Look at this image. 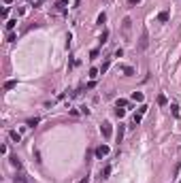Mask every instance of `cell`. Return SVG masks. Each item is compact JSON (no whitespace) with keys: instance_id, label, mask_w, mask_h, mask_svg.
Masks as SVG:
<instances>
[{"instance_id":"cell-1","label":"cell","mask_w":181,"mask_h":183,"mask_svg":"<svg viewBox=\"0 0 181 183\" xmlns=\"http://www.w3.org/2000/svg\"><path fill=\"white\" fill-rule=\"evenodd\" d=\"M109 151H111V149H109V145H100V147H96V158L102 160L105 155H109Z\"/></svg>"},{"instance_id":"cell-2","label":"cell","mask_w":181,"mask_h":183,"mask_svg":"<svg viewBox=\"0 0 181 183\" xmlns=\"http://www.w3.org/2000/svg\"><path fill=\"white\" fill-rule=\"evenodd\" d=\"M100 132H102V136H105V138H111V134H113V130H111V123H109V121H102Z\"/></svg>"},{"instance_id":"cell-3","label":"cell","mask_w":181,"mask_h":183,"mask_svg":"<svg viewBox=\"0 0 181 183\" xmlns=\"http://www.w3.org/2000/svg\"><path fill=\"white\" fill-rule=\"evenodd\" d=\"M147 45H149V39H147V30H145V32H143V36H141L139 49H141V51H145V49H147Z\"/></svg>"},{"instance_id":"cell-4","label":"cell","mask_w":181,"mask_h":183,"mask_svg":"<svg viewBox=\"0 0 181 183\" xmlns=\"http://www.w3.org/2000/svg\"><path fill=\"white\" fill-rule=\"evenodd\" d=\"M168 17H171V15H168V11H160V13H158V21H160V24H166Z\"/></svg>"},{"instance_id":"cell-5","label":"cell","mask_w":181,"mask_h":183,"mask_svg":"<svg viewBox=\"0 0 181 183\" xmlns=\"http://www.w3.org/2000/svg\"><path fill=\"white\" fill-rule=\"evenodd\" d=\"M56 7H58V11H60V13H66L68 2H66V0H58V2H56Z\"/></svg>"},{"instance_id":"cell-6","label":"cell","mask_w":181,"mask_h":183,"mask_svg":"<svg viewBox=\"0 0 181 183\" xmlns=\"http://www.w3.org/2000/svg\"><path fill=\"white\" fill-rule=\"evenodd\" d=\"M119 70H122L126 77H132V75H134V68L132 66H119Z\"/></svg>"},{"instance_id":"cell-7","label":"cell","mask_w":181,"mask_h":183,"mask_svg":"<svg viewBox=\"0 0 181 183\" xmlns=\"http://www.w3.org/2000/svg\"><path fill=\"white\" fill-rule=\"evenodd\" d=\"M13 87H17V81H15V79H11V81L4 83V92H9V89H13Z\"/></svg>"},{"instance_id":"cell-8","label":"cell","mask_w":181,"mask_h":183,"mask_svg":"<svg viewBox=\"0 0 181 183\" xmlns=\"http://www.w3.org/2000/svg\"><path fill=\"white\" fill-rule=\"evenodd\" d=\"M132 100H136V102H143V100H145V96L141 94V92H132Z\"/></svg>"},{"instance_id":"cell-9","label":"cell","mask_w":181,"mask_h":183,"mask_svg":"<svg viewBox=\"0 0 181 183\" xmlns=\"http://www.w3.org/2000/svg\"><path fill=\"white\" fill-rule=\"evenodd\" d=\"M9 136L13 138L15 143H19V141H21V134H19V132H15V130H11V132H9Z\"/></svg>"},{"instance_id":"cell-10","label":"cell","mask_w":181,"mask_h":183,"mask_svg":"<svg viewBox=\"0 0 181 183\" xmlns=\"http://www.w3.org/2000/svg\"><path fill=\"white\" fill-rule=\"evenodd\" d=\"M115 138H117V143H122V138H124V126L119 123V130H117V134H115Z\"/></svg>"},{"instance_id":"cell-11","label":"cell","mask_w":181,"mask_h":183,"mask_svg":"<svg viewBox=\"0 0 181 183\" xmlns=\"http://www.w3.org/2000/svg\"><path fill=\"white\" fill-rule=\"evenodd\" d=\"M130 24H132L130 17H126V19H124V34H128V32H130Z\"/></svg>"},{"instance_id":"cell-12","label":"cell","mask_w":181,"mask_h":183,"mask_svg":"<svg viewBox=\"0 0 181 183\" xmlns=\"http://www.w3.org/2000/svg\"><path fill=\"white\" fill-rule=\"evenodd\" d=\"M109 66H111V62H109V60H107V62H102V66L98 68V70H100V75H105V73L109 70Z\"/></svg>"},{"instance_id":"cell-13","label":"cell","mask_w":181,"mask_h":183,"mask_svg":"<svg viewBox=\"0 0 181 183\" xmlns=\"http://www.w3.org/2000/svg\"><path fill=\"white\" fill-rule=\"evenodd\" d=\"M13 181H15V183H30L28 179H26V177H21V175H15V177H13Z\"/></svg>"},{"instance_id":"cell-14","label":"cell","mask_w":181,"mask_h":183,"mask_svg":"<svg viewBox=\"0 0 181 183\" xmlns=\"http://www.w3.org/2000/svg\"><path fill=\"white\" fill-rule=\"evenodd\" d=\"M109 175H111V166L107 164V166H105V170H102V179H107Z\"/></svg>"},{"instance_id":"cell-15","label":"cell","mask_w":181,"mask_h":183,"mask_svg":"<svg viewBox=\"0 0 181 183\" xmlns=\"http://www.w3.org/2000/svg\"><path fill=\"white\" fill-rule=\"evenodd\" d=\"M147 109H149V106H147V104H143V102H141V106H139V115H145V113H147Z\"/></svg>"},{"instance_id":"cell-16","label":"cell","mask_w":181,"mask_h":183,"mask_svg":"<svg viewBox=\"0 0 181 183\" xmlns=\"http://www.w3.org/2000/svg\"><path fill=\"white\" fill-rule=\"evenodd\" d=\"M15 24H17V21H15V19H9V21H7V30L11 32V30L15 28Z\"/></svg>"},{"instance_id":"cell-17","label":"cell","mask_w":181,"mask_h":183,"mask_svg":"<svg viewBox=\"0 0 181 183\" xmlns=\"http://www.w3.org/2000/svg\"><path fill=\"white\" fill-rule=\"evenodd\" d=\"M38 121H41V119H38V117H32V119H28V126H30V128H34V126H36Z\"/></svg>"},{"instance_id":"cell-18","label":"cell","mask_w":181,"mask_h":183,"mask_svg":"<svg viewBox=\"0 0 181 183\" xmlns=\"http://www.w3.org/2000/svg\"><path fill=\"white\" fill-rule=\"evenodd\" d=\"M158 104H166V96H164V94H160V96H158Z\"/></svg>"},{"instance_id":"cell-19","label":"cell","mask_w":181,"mask_h":183,"mask_svg":"<svg viewBox=\"0 0 181 183\" xmlns=\"http://www.w3.org/2000/svg\"><path fill=\"white\" fill-rule=\"evenodd\" d=\"M117 106H119V109H124V106H128V100L119 98V100H117Z\"/></svg>"},{"instance_id":"cell-20","label":"cell","mask_w":181,"mask_h":183,"mask_svg":"<svg viewBox=\"0 0 181 183\" xmlns=\"http://www.w3.org/2000/svg\"><path fill=\"white\" fill-rule=\"evenodd\" d=\"M11 164H13V166H17V168H19V166H21V162H19V160H17V155H13V158H11Z\"/></svg>"},{"instance_id":"cell-21","label":"cell","mask_w":181,"mask_h":183,"mask_svg":"<svg viewBox=\"0 0 181 183\" xmlns=\"http://www.w3.org/2000/svg\"><path fill=\"white\" fill-rule=\"evenodd\" d=\"M98 75H100V70H98V68H92V70H90V77H92V79H96Z\"/></svg>"},{"instance_id":"cell-22","label":"cell","mask_w":181,"mask_h":183,"mask_svg":"<svg viewBox=\"0 0 181 183\" xmlns=\"http://www.w3.org/2000/svg\"><path fill=\"white\" fill-rule=\"evenodd\" d=\"M171 111H173L175 117H179V106H177V104H171Z\"/></svg>"},{"instance_id":"cell-23","label":"cell","mask_w":181,"mask_h":183,"mask_svg":"<svg viewBox=\"0 0 181 183\" xmlns=\"http://www.w3.org/2000/svg\"><path fill=\"white\" fill-rule=\"evenodd\" d=\"M115 115H117V117H124V115H126V111H124V109H119V106H117V109H115Z\"/></svg>"},{"instance_id":"cell-24","label":"cell","mask_w":181,"mask_h":183,"mask_svg":"<svg viewBox=\"0 0 181 183\" xmlns=\"http://www.w3.org/2000/svg\"><path fill=\"white\" fill-rule=\"evenodd\" d=\"M107 39H109V30H105V32H102V36H100V43H107Z\"/></svg>"},{"instance_id":"cell-25","label":"cell","mask_w":181,"mask_h":183,"mask_svg":"<svg viewBox=\"0 0 181 183\" xmlns=\"http://www.w3.org/2000/svg\"><path fill=\"white\" fill-rule=\"evenodd\" d=\"M105 21H107V15L100 13V15H98V24H105Z\"/></svg>"},{"instance_id":"cell-26","label":"cell","mask_w":181,"mask_h":183,"mask_svg":"<svg viewBox=\"0 0 181 183\" xmlns=\"http://www.w3.org/2000/svg\"><path fill=\"white\" fill-rule=\"evenodd\" d=\"M30 2H32V7H34V9H38L43 4V0H30Z\"/></svg>"},{"instance_id":"cell-27","label":"cell","mask_w":181,"mask_h":183,"mask_svg":"<svg viewBox=\"0 0 181 183\" xmlns=\"http://www.w3.org/2000/svg\"><path fill=\"white\" fill-rule=\"evenodd\" d=\"M92 87H96V81H90V83L85 85V89H92Z\"/></svg>"},{"instance_id":"cell-28","label":"cell","mask_w":181,"mask_h":183,"mask_svg":"<svg viewBox=\"0 0 181 183\" xmlns=\"http://www.w3.org/2000/svg\"><path fill=\"white\" fill-rule=\"evenodd\" d=\"M90 58H98V49H92L90 51Z\"/></svg>"},{"instance_id":"cell-29","label":"cell","mask_w":181,"mask_h":183,"mask_svg":"<svg viewBox=\"0 0 181 183\" xmlns=\"http://www.w3.org/2000/svg\"><path fill=\"white\" fill-rule=\"evenodd\" d=\"M141 2V0H128V4H130V7H134V4H139Z\"/></svg>"},{"instance_id":"cell-30","label":"cell","mask_w":181,"mask_h":183,"mask_svg":"<svg viewBox=\"0 0 181 183\" xmlns=\"http://www.w3.org/2000/svg\"><path fill=\"white\" fill-rule=\"evenodd\" d=\"M79 2H81V0H75V7H79Z\"/></svg>"}]
</instances>
